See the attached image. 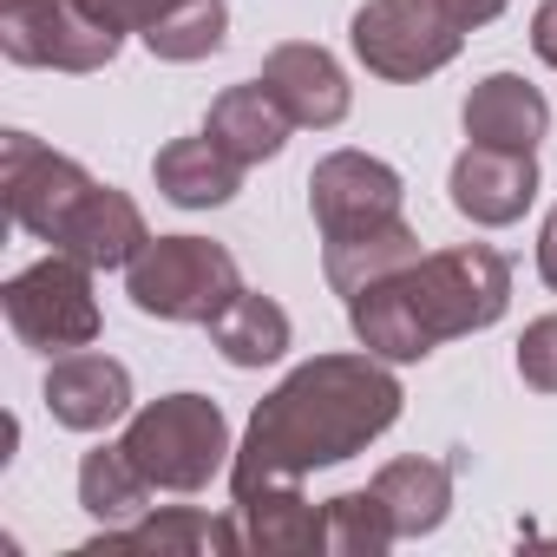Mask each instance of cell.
I'll return each mask as SVG.
<instances>
[{
	"instance_id": "obj_27",
	"label": "cell",
	"mask_w": 557,
	"mask_h": 557,
	"mask_svg": "<svg viewBox=\"0 0 557 557\" xmlns=\"http://www.w3.org/2000/svg\"><path fill=\"white\" fill-rule=\"evenodd\" d=\"M537 269H544V283L557 289V210H550V223H544V243H537Z\"/></svg>"
},
{
	"instance_id": "obj_22",
	"label": "cell",
	"mask_w": 557,
	"mask_h": 557,
	"mask_svg": "<svg viewBox=\"0 0 557 557\" xmlns=\"http://www.w3.org/2000/svg\"><path fill=\"white\" fill-rule=\"evenodd\" d=\"M243 511H249V524H256L249 537L269 544V550H283V544H322V537H329L322 518H315L289 485H262V492H249Z\"/></svg>"
},
{
	"instance_id": "obj_20",
	"label": "cell",
	"mask_w": 557,
	"mask_h": 557,
	"mask_svg": "<svg viewBox=\"0 0 557 557\" xmlns=\"http://www.w3.org/2000/svg\"><path fill=\"white\" fill-rule=\"evenodd\" d=\"M145 47L158 60H203L223 47V0H177L171 14L145 27Z\"/></svg>"
},
{
	"instance_id": "obj_10",
	"label": "cell",
	"mask_w": 557,
	"mask_h": 557,
	"mask_svg": "<svg viewBox=\"0 0 557 557\" xmlns=\"http://www.w3.org/2000/svg\"><path fill=\"white\" fill-rule=\"evenodd\" d=\"M151 236H145V216H138V203L125 197V190H86L66 216H60V230H53V249H66V256H79L86 269H112V262H132L138 249H145Z\"/></svg>"
},
{
	"instance_id": "obj_24",
	"label": "cell",
	"mask_w": 557,
	"mask_h": 557,
	"mask_svg": "<svg viewBox=\"0 0 557 557\" xmlns=\"http://www.w3.org/2000/svg\"><path fill=\"white\" fill-rule=\"evenodd\" d=\"M518 374H524L531 387L557 394V315H544V322H531V329H524V348H518Z\"/></svg>"
},
{
	"instance_id": "obj_28",
	"label": "cell",
	"mask_w": 557,
	"mask_h": 557,
	"mask_svg": "<svg viewBox=\"0 0 557 557\" xmlns=\"http://www.w3.org/2000/svg\"><path fill=\"white\" fill-rule=\"evenodd\" d=\"M177 0H132V27H151L158 14H171Z\"/></svg>"
},
{
	"instance_id": "obj_4",
	"label": "cell",
	"mask_w": 557,
	"mask_h": 557,
	"mask_svg": "<svg viewBox=\"0 0 557 557\" xmlns=\"http://www.w3.org/2000/svg\"><path fill=\"white\" fill-rule=\"evenodd\" d=\"M243 296L236 256L203 236H158L132 256V302L164 322H216Z\"/></svg>"
},
{
	"instance_id": "obj_2",
	"label": "cell",
	"mask_w": 557,
	"mask_h": 557,
	"mask_svg": "<svg viewBox=\"0 0 557 557\" xmlns=\"http://www.w3.org/2000/svg\"><path fill=\"white\" fill-rule=\"evenodd\" d=\"M511 296V269L498 249L472 243V249H440L407 262L387 283H368L361 296H348L355 335L387 355V361H420L433 355L446 335H472L485 322L505 315Z\"/></svg>"
},
{
	"instance_id": "obj_11",
	"label": "cell",
	"mask_w": 557,
	"mask_h": 557,
	"mask_svg": "<svg viewBox=\"0 0 557 557\" xmlns=\"http://www.w3.org/2000/svg\"><path fill=\"white\" fill-rule=\"evenodd\" d=\"M531 190H537V164H531V151L472 145V151L453 164V203H459L472 223H511V216H524Z\"/></svg>"
},
{
	"instance_id": "obj_13",
	"label": "cell",
	"mask_w": 557,
	"mask_h": 557,
	"mask_svg": "<svg viewBox=\"0 0 557 557\" xmlns=\"http://www.w3.org/2000/svg\"><path fill=\"white\" fill-rule=\"evenodd\" d=\"M262 86L283 99L296 125H342L348 119V79L322 47H275L262 66Z\"/></svg>"
},
{
	"instance_id": "obj_25",
	"label": "cell",
	"mask_w": 557,
	"mask_h": 557,
	"mask_svg": "<svg viewBox=\"0 0 557 557\" xmlns=\"http://www.w3.org/2000/svg\"><path fill=\"white\" fill-rule=\"evenodd\" d=\"M132 537L138 544H236L230 524H210V518H164V524H145Z\"/></svg>"
},
{
	"instance_id": "obj_23",
	"label": "cell",
	"mask_w": 557,
	"mask_h": 557,
	"mask_svg": "<svg viewBox=\"0 0 557 557\" xmlns=\"http://www.w3.org/2000/svg\"><path fill=\"white\" fill-rule=\"evenodd\" d=\"M387 537H400V531H394L381 492H348V498L329 505V544H342V550H361V544L381 550Z\"/></svg>"
},
{
	"instance_id": "obj_12",
	"label": "cell",
	"mask_w": 557,
	"mask_h": 557,
	"mask_svg": "<svg viewBox=\"0 0 557 557\" xmlns=\"http://www.w3.org/2000/svg\"><path fill=\"white\" fill-rule=\"evenodd\" d=\"M47 407H53V420L92 433V426H106V420H119V413L132 407V374H125L119 361H106V355L73 348V355H60L53 374H47Z\"/></svg>"
},
{
	"instance_id": "obj_17",
	"label": "cell",
	"mask_w": 557,
	"mask_h": 557,
	"mask_svg": "<svg viewBox=\"0 0 557 557\" xmlns=\"http://www.w3.org/2000/svg\"><path fill=\"white\" fill-rule=\"evenodd\" d=\"M407 262H420V243L407 223H381V230H355V236H329V283L342 296H361L368 283H387Z\"/></svg>"
},
{
	"instance_id": "obj_3",
	"label": "cell",
	"mask_w": 557,
	"mask_h": 557,
	"mask_svg": "<svg viewBox=\"0 0 557 557\" xmlns=\"http://www.w3.org/2000/svg\"><path fill=\"white\" fill-rule=\"evenodd\" d=\"M498 8L505 0H368L355 14V53L381 79H426L459 53V34Z\"/></svg>"
},
{
	"instance_id": "obj_15",
	"label": "cell",
	"mask_w": 557,
	"mask_h": 557,
	"mask_svg": "<svg viewBox=\"0 0 557 557\" xmlns=\"http://www.w3.org/2000/svg\"><path fill=\"white\" fill-rule=\"evenodd\" d=\"M289 112H283V99H275L262 79L256 86H230L216 106H210V138L236 158V164H256V158H275L283 151V138H289Z\"/></svg>"
},
{
	"instance_id": "obj_14",
	"label": "cell",
	"mask_w": 557,
	"mask_h": 557,
	"mask_svg": "<svg viewBox=\"0 0 557 557\" xmlns=\"http://www.w3.org/2000/svg\"><path fill=\"white\" fill-rule=\"evenodd\" d=\"M550 125V106L537 86H524L518 73H492L485 86H472L466 99V138L472 145H505V151H531Z\"/></svg>"
},
{
	"instance_id": "obj_16",
	"label": "cell",
	"mask_w": 557,
	"mask_h": 557,
	"mask_svg": "<svg viewBox=\"0 0 557 557\" xmlns=\"http://www.w3.org/2000/svg\"><path fill=\"white\" fill-rule=\"evenodd\" d=\"M236 177H243V164H236L210 132H203V138H177V145L158 151V190H164L171 203H184V210H203V203L236 197Z\"/></svg>"
},
{
	"instance_id": "obj_6",
	"label": "cell",
	"mask_w": 557,
	"mask_h": 557,
	"mask_svg": "<svg viewBox=\"0 0 557 557\" xmlns=\"http://www.w3.org/2000/svg\"><path fill=\"white\" fill-rule=\"evenodd\" d=\"M8 322L27 348L40 355H73L99 335V302H92V283H86V262L53 249L47 262H34L27 275L8 283Z\"/></svg>"
},
{
	"instance_id": "obj_9",
	"label": "cell",
	"mask_w": 557,
	"mask_h": 557,
	"mask_svg": "<svg viewBox=\"0 0 557 557\" xmlns=\"http://www.w3.org/2000/svg\"><path fill=\"white\" fill-rule=\"evenodd\" d=\"M86 190H92V177H86L73 158L34 145L27 132H8V210H14L21 230H34V236L53 243L60 216H66Z\"/></svg>"
},
{
	"instance_id": "obj_21",
	"label": "cell",
	"mask_w": 557,
	"mask_h": 557,
	"mask_svg": "<svg viewBox=\"0 0 557 557\" xmlns=\"http://www.w3.org/2000/svg\"><path fill=\"white\" fill-rule=\"evenodd\" d=\"M145 472L125 459V446H106V453H92L86 466H79V498H86V511L92 518H132V511H145Z\"/></svg>"
},
{
	"instance_id": "obj_8",
	"label": "cell",
	"mask_w": 557,
	"mask_h": 557,
	"mask_svg": "<svg viewBox=\"0 0 557 557\" xmlns=\"http://www.w3.org/2000/svg\"><path fill=\"white\" fill-rule=\"evenodd\" d=\"M309 203H315L322 236L381 230V223H400V177H394L381 158L335 151V158L315 164V177H309Z\"/></svg>"
},
{
	"instance_id": "obj_19",
	"label": "cell",
	"mask_w": 557,
	"mask_h": 557,
	"mask_svg": "<svg viewBox=\"0 0 557 557\" xmlns=\"http://www.w3.org/2000/svg\"><path fill=\"white\" fill-rule=\"evenodd\" d=\"M210 335H216L223 361H236V368H262V361H275V355L289 348V315L275 309L269 296H236V302L210 322Z\"/></svg>"
},
{
	"instance_id": "obj_18",
	"label": "cell",
	"mask_w": 557,
	"mask_h": 557,
	"mask_svg": "<svg viewBox=\"0 0 557 557\" xmlns=\"http://www.w3.org/2000/svg\"><path fill=\"white\" fill-rule=\"evenodd\" d=\"M374 492H381V505H387L394 531H400V537H413V531H433V524L446 518L453 466H433V459H394V466L374 479Z\"/></svg>"
},
{
	"instance_id": "obj_7",
	"label": "cell",
	"mask_w": 557,
	"mask_h": 557,
	"mask_svg": "<svg viewBox=\"0 0 557 557\" xmlns=\"http://www.w3.org/2000/svg\"><path fill=\"white\" fill-rule=\"evenodd\" d=\"M0 47L21 66L92 73L119 53V27H99L73 0H0Z\"/></svg>"
},
{
	"instance_id": "obj_5",
	"label": "cell",
	"mask_w": 557,
	"mask_h": 557,
	"mask_svg": "<svg viewBox=\"0 0 557 557\" xmlns=\"http://www.w3.org/2000/svg\"><path fill=\"white\" fill-rule=\"evenodd\" d=\"M223 453H230V433L203 394H171L145 407L125 433V459L145 472V485H164V492H197L223 466Z\"/></svg>"
},
{
	"instance_id": "obj_26",
	"label": "cell",
	"mask_w": 557,
	"mask_h": 557,
	"mask_svg": "<svg viewBox=\"0 0 557 557\" xmlns=\"http://www.w3.org/2000/svg\"><path fill=\"white\" fill-rule=\"evenodd\" d=\"M531 47L557 66V0H544V8H537V27H531Z\"/></svg>"
},
{
	"instance_id": "obj_1",
	"label": "cell",
	"mask_w": 557,
	"mask_h": 557,
	"mask_svg": "<svg viewBox=\"0 0 557 557\" xmlns=\"http://www.w3.org/2000/svg\"><path fill=\"white\" fill-rule=\"evenodd\" d=\"M394 413H400V387L368 355L309 361L256 407L249 446L236 459V498H249L262 485H296L309 466H335V459L361 453Z\"/></svg>"
}]
</instances>
